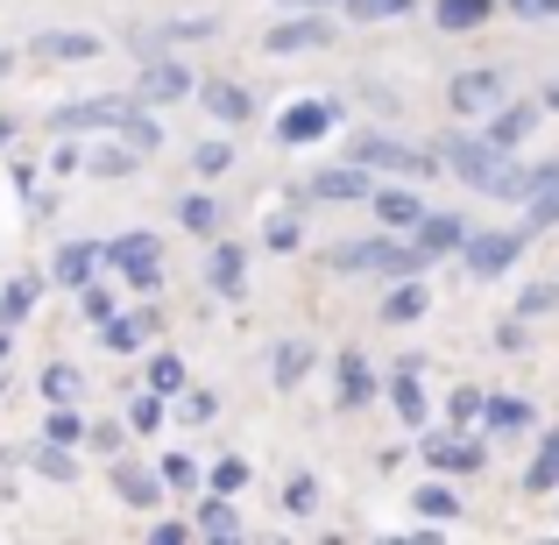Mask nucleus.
I'll return each instance as SVG.
<instances>
[{
	"label": "nucleus",
	"instance_id": "f257e3e1",
	"mask_svg": "<svg viewBox=\"0 0 559 545\" xmlns=\"http://www.w3.org/2000/svg\"><path fill=\"white\" fill-rule=\"evenodd\" d=\"M326 270L333 276H425L432 270V256H425L411 234H396V227H382V234H361V241H341L326 256Z\"/></svg>",
	"mask_w": 559,
	"mask_h": 545
},
{
	"label": "nucleus",
	"instance_id": "f03ea898",
	"mask_svg": "<svg viewBox=\"0 0 559 545\" xmlns=\"http://www.w3.org/2000/svg\"><path fill=\"white\" fill-rule=\"evenodd\" d=\"M347 156H355V164H369L376 178H418V185L447 170V164H439V150H418V142H396L390 128H361V135H355V150H347Z\"/></svg>",
	"mask_w": 559,
	"mask_h": 545
},
{
	"label": "nucleus",
	"instance_id": "7ed1b4c3",
	"mask_svg": "<svg viewBox=\"0 0 559 545\" xmlns=\"http://www.w3.org/2000/svg\"><path fill=\"white\" fill-rule=\"evenodd\" d=\"M489 447H496V439L481 433V425H439V433L425 425V433H418L425 467H432V475H453V482L475 475V467H489Z\"/></svg>",
	"mask_w": 559,
	"mask_h": 545
},
{
	"label": "nucleus",
	"instance_id": "20e7f679",
	"mask_svg": "<svg viewBox=\"0 0 559 545\" xmlns=\"http://www.w3.org/2000/svg\"><path fill=\"white\" fill-rule=\"evenodd\" d=\"M107 270L121 276L135 298H156V291H164V241H156L150 227L114 234V241H107Z\"/></svg>",
	"mask_w": 559,
	"mask_h": 545
},
{
	"label": "nucleus",
	"instance_id": "39448f33",
	"mask_svg": "<svg viewBox=\"0 0 559 545\" xmlns=\"http://www.w3.org/2000/svg\"><path fill=\"white\" fill-rule=\"evenodd\" d=\"M524 248H532V234H524V227H475L461 241V270L475 276V284H496V276H510L524 262Z\"/></svg>",
	"mask_w": 559,
	"mask_h": 545
},
{
	"label": "nucleus",
	"instance_id": "423d86ee",
	"mask_svg": "<svg viewBox=\"0 0 559 545\" xmlns=\"http://www.w3.org/2000/svg\"><path fill=\"white\" fill-rule=\"evenodd\" d=\"M128 114H135L128 93H93V99H64V107H50L43 128H50V135H121Z\"/></svg>",
	"mask_w": 559,
	"mask_h": 545
},
{
	"label": "nucleus",
	"instance_id": "0eeeda50",
	"mask_svg": "<svg viewBox=\"0 0 559 545\" xmlns=\"http://www.w3.org/2000/svg\"><path fill=\"white\" fill-rule=\"evenodd\" d=\"M262 50H270V57H312V50H333V8H284L270 28H262Z\"/></svg>",
	"mask_w": 559,
	"mask_h": 545
},
{
	"label": "nucleus",
	"instance_id": "6e6552de",
	"mask_svg": "<svg viewBox=\"0 0 559 545\" xmlns=\"http://www.w3.org/2000/svg\"><path fill=\"white\" fill-rule=\"evenodd\" d=\"M135 99H150V107H185V99H199V71H191L178 50H156V57H142Z\"/></svg>",
	"mask_w": 559,
	"mask_h": 545
},
{
	"label": "nucleus",
	"instance_id": "1a4fd4ad",
	"mask_svg": "<svg viewBox=\"0 0 559 545\" xmlns=\"http://www.w3.org/2000/svg\"><path fill=\"white\" fill-rule=\"evenodd\" d=\"M333 128H341V99L312 93V99H290L284 114H276V150H312V142H326Z\"/></svg>",
	"mask_w": 559,
	"mask_h": 545
},
{
	"label": "nucleus",
	"instance_id": "9d476101",
	"mask_svg": "<svg viewBox=\"0 0 559 545\" xmlns=\"http://www.w3.org/2000/svg\"><path fill=\"white\" fill-rule=\"evenodd\" d=\"M213 36H219V14H170V22H142V28H128L135 57L185 50V43H213Z\"/></svg>",
	"mask_w": 559,
	"mask_h": 545
},
{
	"label": "nucleus",
	"instance_id": "9b49d317",
	"mask_svg": "<svg viewBox=\"0 0 559 545\" xmlns=\"http://www.w3.org/2000/svg\"><path fill=\"white\" fill-rule=\"evenodd\" d=\"M107 489H114V503H121V510H156L170 496V482H164V467H142L135 453H114Z\"/></svg>",
	"mask_w": 559,
	"mask_h": 545
},
{
	"label": "nucleus",
	"instance_id": "f8f14e48",
	"mask_svg": "<svg viewBox=\"0 0 559 545\" xmlns=\"http://www.w3.org/2000/svg\"><path fill=\"white\" fill-rule=\"evenodd\" d=\"M510 99V79L496 64H475V71H453V85H447V107L461 114V121H475V114H496Z\"/></svg>",
	"mask_w": 559,
	"mask_h": 545
},
{
	"label": "nucleus",
	"instance_id": "ddd939ff",
	"mask_svg": "<svg viewBox=\"0 0 559 545\" xmlns=\"http://www.w3.org/2000/svg\"><path fill=\"white\" fill-rule=\"evenodd\" d=\"M376 185H382L376 170L347 156V164H319L312 178H305V199H326V205H355V199H376Z\"/></svg>",
	"mask_w": 559,
	"mask_h": 545
},
{
	"label": "nucleus",
	"instance_id": "4468645a",
	"mask_svg": "<svg viewBox=\"0 0 559 545\" xmlns=\"http://www.w3.org/2000/svg\"><path fill=\"white\" fill-rule=\"evenodd\" d=\"M376 396H382L376 362L361 355V347H341V355H333V404H341V411H369Z\"/></svg>",
	"mask_w": 559,
	"mask_h": 545
},
{
	"label": "nucleus",
	"instance_id": "2eb2a0df",
	"mask_svg": "<svg viewBox=\"0 0 559 545\" xmlns=\"http://www.w3.org/2000/svg\"><path fill=\"white\" fill-rule=\"evenodd\" d=\"M28 57L36 64H93V57H107V36H93V28H43V36H28Z\"/></svg>",
	"mask_w": 559,
	"mask_h": 545
},
{
	"label": "nucleus",
	"instance_id": "dca6fc26",
	"mask_svg": "<svg viewBox=\"0 0 559 545\" xmlns=\"http://www.w3.org/2000/svg\"><path fill=\"white\" fill-rule=\"evenodd\" d=\"M156 327H164V312H156V305H135V312H114L107 327H93V341L107 347V355H142Z\"/></svg>",
	"mask_w": 559,
	"mask_h": 545
},
{
	"label": "nucleus",
	"instance_id": "f3484780",
	"mask_svg": "<svg viewBox=\"0 0 559 545\" xmlns=\"http://www.w3.org/2000/svg\"><path fill=\"white\" fill-rule=\"evenodd\" d=\"M199 114H213L219 128H248L255 121V93L241 79H199Z\"/></svg>",
	"mask_w": 559,
	"mask_h": 545
},
{
	"label": "nucleus",
	"instance_id": "a211bd4d",
	"mask_svg": "<svg viewBox=\"0 0 559 545\" xmlns=\"http://www.w3.org/2000/svg\"><path fill=\"white\" fill-rule=\"evenodd\" d=\"M481 433H489V439L538 433V404H532V396H510V390H489V404H481Z\"/></svg>",
	"mask_w": 559,
	"mask_h": 545
},
{
	"label": "nucleus",
	"instance_id": "6ab92c4d",
	"mask_svg": "<svg viewBox=\"0 0 559 545\" xmlns=\"http://www.w3.org/2000/svg\"><path fill=\"white\" fill-rule=\"evenodd\" d=\"M538 121H546V99H503L481 128H489V142H503V150H524V142L538 135Z\"/></svg>",
	"mask_w": 559,
	"mask_h": 545
},
{
	"label": "nucleus",
	"instance_id": "aec40b11",
	"mask_svg": "<svg viewBox=\"0 0 559 545\" xmlns=\"http://www.w3.org/2000/svg\"><path fill=\"white\" fill-rule=\"evenodd\" d=\"M369 213L382 220V227H396V234H411L425 220V199H418V178H390V185H376V199H369Z\"/></svg>",
	"mask_w": 559,
	"mask_h": 545
},
{
	"label": "nucleus",
	"instance_id": "412c9836",
	"mask_svg": "<svg viewBox=\"0 0 559 545\" xmlns=\"http://www.w3.org/2000/svg\"><path fill=\"white\" fill-rule=\"evenodd\" d=\"M99 270H107V241H57V262H50L57 291H85Z\"/></svg>",
	"mask_w": 559,
	"mask_h": 545
},
{
	"label": "nucleus",
	"instance_id": "4be33fe9",
	"mask_svg": "<svg viewBox=\"0 0 559 545\" xmlns=\"http://www.w3.org/2000/svg\"><path fill=\"white\" fill-rule=\"evenodd\" d=\"M467 234H475V227H467V213H432V205H425V220L411 227V241H418L432 262H447V256H461Z\"/></svg>",
	"mask_w": 559,
	"mask_h": 545
},
{
	"label": "nucleus",
	"instance_id": "5701e85b",
	"mask_svg": "<svg viewBox=\"0 0 559 545\" xmlns=\"http://www.w3.org/2000/svg\"><path fill=\"white\" fill-rule=\"evenodd\" d=\"M382 396L396 404V418H404L411 433H425V425H432V396H425V368H396V376L382 382Z\"/></svg>",
	"mask_w": 559,
	"mask_h": 545
},
{
	"label": "nucleus",
	"instance_id": "b1692460",
	"mask_svg": "<svg viewBox=\"0 0 559 545\" xmlns=\"http://www.w3.org/2000/svg\"><path fill=\"white\" fill-rule=\"evenodd\" d=\"M205 291H213V298H241L248 291V248L241 241H213V256H205Z\"/></svg>",
	"mask_w": 559,
	"mask_h": 545
},
{
	"label": "nucleus",
	"instance_id": "393cba45",
	"mask_svg": "<svg viewBox=\"0 0 559 545\" xmlns=\"http://www.w3.org/2000/svg\"><path fill=\"white\" fill-rule=\"evenodd\" d=\"M425 305H432V291H425L418 276H396V284L382 291V305H376V312H382V327H418V319H425Z\"/></svg>",
	"mask_w": 559,
	"mask_h": 545
},
{
	"label": "nucleus",
	"instance_id": "a878e982",
	"mask_svg": "<svg viewBox=\"0 0 559 545\" xmlns=\"http://www.w3.org/2000/svg\"><path fill=\"white\" fill-rule=\"evenodd\" d=\"M411 510H418L425 524H461V489H453V475H432V482H418V496H411Z\"/></svg>",
	"mask_w": 559,
	"mask_h": 545
},
{
	"label": "nucleus",
	"instance_id": "bb28decb",
	"mask_svg": "<svg viewBox=\"0 0 559 545\" xmlns=\"http://www.w3.org/2000/svg\"><path fill=\"white\" fill-rule=\"evenodd\" d=\"M312 368H319V347L305 341V333H290V341L270 355V382H276V390H298V382L312 376Z\"/></svg>",
	"mask_w": 559,
	"mask_h": 545
},
{
	"label": "nucleus",
	"instance_id": "cd10ccee",
	"mask_svg": "<svg viewBox=\"0 0 559 545\" xmlns=\"http://www.w3.org/2000/svg\"><path fill=\"white\" fill-rule=\"evenodd\" d=\"M142 170V150L128 135H107L99 150H85V178H135Z\"/></svg>",
	"mask_w": 559,
	"mask_h": 545
},
{
	"label": "nucleus",
	"instance_id": "c85d7f7f",
	"mask_svg": "<svg viewBox=\"0 0 559 545\" xmlns=\"http://www.w3.org/2000/svg\"><path fill=\"white\" fill-rule=\"evenodd\" d=\"M36 305H43V276L36 270L8 276V284H0V327H28V319H36Z\"/></svg>",
	"mask_w": 559,
	"mask_h": 545
},
{
	"label": "nucleus",
	"instance_id": "c756f323",
	"mask_svg": "<svg viewBox=\"0 0 559 545\" xmlns=\"http://www.w3.org/2000/svg\"><path fill=\"white\" fill-rule=\"evenodd\" d=\"M191 532H199V538H241V510H234V496L205 489L199 510H191Z\"/></svg>",
	"mask_w": 559,
	"mask_h": 545
},
{
	"label": "nucleus",
	"instance_id": "7c9ffc66",
	"mask_svg": "<svg viewBox=\"0 0 559 545\" xmlns=\"http://www.w3.org/2000/svg\"><path fill=\"white\" fill-rule=\"evenodd\" d=\"M524 496H559V425L538 433L532 461H524Z\"/></svg>",
	"mask_w": 559,
	"mask_h": 545
},
{
	"label": "nucleus",
	"instance_id": "2f4dec72",
	"mask_svg": "<svg viewBox=\"0 0 559 545\" xmlns=\"http://www.w3.org/2000/svg\"><path fill=\"white\" fill-rule=\"evenodd\" d=\"M496 8H503V0H432V22L447 28V36H467V28H481Z\"/></svg>",
	"mask_w": 559,
	"mask_h": 545
},
{
	"label": "nucleus",
	"instance_id": "473e14b6",
	"mask_svg": "<svg viewBox=\"0 0 559 545\" xmlns=\"http://www.w3.org/2000/svg\"><path fill=\"white\" fill-rule=\"evenodd\" d=\"M128 425H135L142 439L150 433H164V418H170V396L164 390H150V382H135V390H128V411H121Z\"/></svg>",
	"mask_w": 559,
	"mask_h": 545
},
{
	"label": "nucleus",
	"instance_id": "72a5a7b5",
	"mask_svg": "<svg viewBox=\"0 0 559 545\" xmlns=\"http://www.w3.org/2000/svg\"><path fill=\"white\" fill-rule=\"evenodd\" d=\"M219 220H227V213H219L213 191H185V199H178V227H185V234H205V241H213Z\"/></svg>",
	"mask_w": 559,
	"mask_h": 545
},
{
	"label": "nucleus",
	"instance_id": "f704fd0d",
	"mask_svg": "<svg viewBox=\"0 0 559 545\" xmlns=\"http://www.w3.org/2000/svg\"><path fill=\"white\" fill-rule=\"evenodd\" d=\"M36 390H43V404H79V396H85V376L71 362H43Z\"/></svg>",
	"mask_w": 559,
	"mask_h": 545
},
{
	"label": "nucleus",
	"instance_id": "c9c22d12",
	"mask_svg": "<svg viewBox=\"0 0 559 545\" xmlns=\"http://www.w3.org/2000/svg\"><path fill=\"white\" fill-rule=\"evenodd\" d=\"M142 382H150V390H164L170 396V404H178V390H185V355H178V347H156V355H150V368H142Z\"/></svg>",
	"mask_w": 559,
	"mask_h": 545
},
{
	"label": "nucleus",
	"instance_id": "e433bc0d",
	"mask_svg": "<svg viewBox=\"0 0 559 545\" xmlns=\"http://www.w3.org/2000/svg\"><path fill=\"white\" fill-rule=\"evenodd\" d=\"M121 135L135 142L142 156H156V150H164V121H156V107H150V99H135V114L121 121Z\"/></svg>",
	"mask_w": 559,
	"mask_h": 545
},
{
	"label": "nucleus",
	"instance_id": "4c0bfd02",
	"mask_svg": "<svg viewBox=\"0 0 559 545\" xmlns=\"http://www.w3.org/2000/svg\"><path fill=\"white\" fill-rule=\"evenodd\" d=\"M43 439H57V447H85V439H93V425L79 418V404H50V418H43Z\"/></svg>",
	"mask_w": 559,
	"mask_h": 545
},
{
	"label": "nucleus",
	"instance_id": "58836bf2",
	"mask_svg": "<svg viewBox=\"0 0 559 545\" xmlns=\"http://www.w3.org/2000/svg\"><path fill=\"white\" fill-rule=\"evenodd\" d=\"M28 467H36L43 482H71V475H79V453H71V447H57V439H36Z\"/></svg>",
	"mask_w": 559,
	"mask_h": 545
},
{
	"label": "nucleus",
	"instance_id": "ea45409f",
	"mask_svg": "<svg viewBox=\"0 0 559 545\" xmlns=\"http://www.w3.org/2000/svg\"><path fill=\"white\" fill-rule=\"evenodd\" d=\"M262 248H276V256H298V248H305V220H298V213H270V220H262Z\"/></svg>",
	"mask_w": 559,
	"mask_h": 545
},
{
	"label": "nucleus",
	"instance_id": "a19ab883",
	"mask_svg": "<svg viewBox=\"0 0 559 545\" xmlns=\"http://www.w3.org/2000/svg\"><path fill=\"white\" fill-rule=\"evenodd\" d=\"M71 298H79V319H85V327H107V319L121 312V298H114V284H99V276H93L85 291H71Z\"/></svg>",
	"mask_w": 559,
	"mask_h": 545
},
{
	"label": "nucleus",
	"instance_id": "79ce46f5",
	"mask_svg": "<svg viewBox=\"0 0 559 545\" xmlns=\"http://www.w3.org/2000/svg\"><path fill=\"white\" fill-rule=\"evenodd\" d=\"M191 170H199V185H219V178H227V170H234V142H199V150H191Z\"/></svg>",
	"mask_w": 559,
	"mask_h": 545
},
{
	"label": "nucleus",
	"instance_id": "37998d69",
	"mask_svg": "<svg viewBox=\"0 0 559 545\" xmlns=\"http://www.w3.org/2000/svg\"><path fill=\"white\" fill-rule=\"evenodd\" d=\"M481 404H489L481 382H453L447 390V425H481Z\"/></svg>",
	"mask_w": 559,
	"mask_h": 545
},
{
	"label": "nucleus",
	"instance_id": "c03bdc74",
	"mask_svg": "<svg viewBox=\"0 0 559 545\" xmlns=\"http://www.w3.org/2000/svg\"><path fill=\"white\" fill-rule=\"evenodd\" d=\"M248 475H255V467H248L241 453H219V461L205 467V489H219V496H241V489H248Z\"/></svg>",
	"mask_w": 559,
	"mask_h": 545
},
{
	"label": "nucleus",
	"instance_id": "a18cd8bd",
	"mask_svg": "<svg viewBox=\"0 0 559 545\" xmlns=\"http://www.w3.org/2000/svg\"><path fill=\"white\" fill-rule=\"evenodd\" d=\"M559 227V185H546V191H532V199H524V234H552Z\"/></svg>",
	"mask_w": 559,
	"mask_h": 545
},
{
	"label": "nucleus",
	"instance_id": "49530a36",
	"mask_svg": "<svg viewBox=\"0 0 559 545\" xmlns=\"http://www.w3.org/2000/svg\"><path fill=\"white\" fill-rule=\"evenodd\" d=\"M156 467H164V482H170V489H178V496H199V489H205V467L191 461V453H164V461H156Z\"/></svg>",
	"mask_w": 559,
	"mask_h": 545
},
{
	"label": "nucleus",
	"instance_id": "de8ad7c7",
	"mask_svg": "<svg viewBox=\"0 0 559 545\" xmlns=\"http://www.w3.org/2000/svg\"><path fill=\"white\" fill-rule=\"evenodd\" d=\"M418 0H341L347 22H396V14H411Z\"/></svg>",
	"mask_w": 559,
	"mask_h": 545
},
{
	"label": "nucleus",
	"instance_id": "09e8293b",
	"mask_svg": "<svg viewBox=\"0 0 559 545\" xmlns=\"http://www.w3.org/2000/svg\"><path fill=\"white\" fill-rule=\"evenodd\" d=\"M319 510V475H290L284 482V518H312Z\"/></svg>",
	"mask_w": 559,
	"mask_h": 545
},
{
	"label": "nucleus",
	"instance_id": "8fccbe9b",
	"mask_svg": "<svg viewBox=\"0 0 559 545\" xmlns=\"http://www.w3.org/2000/svg\"><path fill=\"white\" fill-rule=\"evenodd\" d=\"M178 418H185V425H213V418H219V396H213V390H191V382H185V390H178Z\"/></svg>",
	"mask_w": 559,
	"mask_h": 545
},
{
	"label": "nucleus",
	"instance_id": "3c124183",
	"mask_svg": "<svg viewBox=\"0 0 559 545\" xmlns=\"http://www.w3.org/2000/svg\"><path fill=\"white\" fill-rule=\"evenodd\" d=\"M43 170H50V178H79V170H85V150H79V135H57V150L43 156Z\"/></svg>",
	"mask_w": 559,
	"mask_h": 545
},
{
	"label": "nucleus",
	"instance_id": "603ef678",
	"mask_svg": "<svg viewBox=\"0 0 559 545\" xmlns=\"http://www.w3.org/2000/svg\"><path fill=\"white\" fill-rule=\"evenodd\" d=\"M559 312V284H524L518 291V319H546Z\"/></svg>",
	"mask_w": 559,
	"mask_h": 545
},
{
	"label": "nucleus",
	"instance_id": "864d4df0",
	"mask_svg": "<svg viewBox=\"0 0 559 545\" xmlns=\"http://www.w3.org/2000/svg\"><path fill=\"white\" fill-rule=\"evenodd\" d=\"M489 347L496 355H524V347H532V319H503V327L489 333Z\"/></svg>",
	"mask_w": 559,
	"mask_h": 545
},
{
	"label": "nucleus",
	"instance_id": "5fc2aeb1",
	"mask_svg": "<svg viewBox=\"0 0 559 545\" xmlns=\"http://www.w3.org/2000/svg\"><path fill=\"white\" fill-rule=\"evenodd\" d=\"M128 433H135L128 418H107V425H93V447H99V453H121V447H128Z\"/></svg>",
	"mask_w": 559,
	"mask_h": 545
},
{
	"label": "nucleus",
	"instance_id": "6e6d98bb",
	"mask_svg": "<svg viewBox=\"0 0 559 545\" xmlns=\"http://www.w3.org/2000/svg\"><path fill=\"white\" fill-rule=\"evenodd\" d=\"M191 538V524H178V518H156L150 524V545H185Z\"/></svg>",
	"mask_w": 559,
	"mask_h": 545
},
{
	"label": "nucleus",
	"instance_id": "4d7b16f0",
	"mask_svg": "<svg viewBox=\"0 0 559 545\" xmlns=\"http://www.w3.org/2000/svg\"><path fill=\"white\" fill-rule=\"evenodd\" d=\"M14 191H22V199H36V191H43V170L36 164H14Z\"/></svg>",
	"mask_w": 559,
	"mask_h": 545
},
{
	"label": "nucleus",
	"instance_id": "13d9d810",
	"mask_svg": "<svg viewBox=\"0 0 559 545\" xmlns=\"http://www.w3.org/2000/svg\"><path fill=\"white\" fill-rule=\"evenodd\" d=\"M14 135H22V114H8V107H0V156L14 150Z\"/></svg>",
	"mask_w": 559,
	"mask_h": 545
},
{
	"label": "nucleus",
	"instance_id": "bf43d9fd",
	"mask_svg": "<svg viewBox=\"0 0 559 545\" xmlns=\"http://www.w3.org/2000/svg\"><path fill=\"white\" fill-rule=\"evenodd\" d=\"M510 14H524V22H546V0H503Z\"/></svg>",
	"mask_w": 559,
	"mask_h": 545
},
{
	"label": "nucleus",
	"instance_id": "052dcab7",
	"mask_svg": "<svg viewBox=\"0 0 559 545\" xmlns=\"http://www.w3.org/2000/svg\"><path fill=\"white\" fill-rule=\"evenodd\" d=\"M276 8H341V0H276Z\"/></svg>",
	"mask_w": 559,
	"mask_h": 545
},
{
	"label": "nucleus",
	"instance_id": "680f3d73",
	"mask_svg": "<svg viewBox=\"0 0 559 545\" xmlns=\"http://www.w3.org/2000/svg\"><path fill=\"white\" fill-rule=\"evenodd\" d=\"M538 99H546V114H559V79L546 85V93H538Z\"/></svg>",
	"mask_w": 559,
	"mask_h": 545
},
{
	"label": "nucleus",
	"instance_id": "e2e57ef3",
	"mask_svg": "<svg viewBox=\"0 0 559 545\" xmlns=\"http://www.w3.org/2000/svg\"><path fill=\"white\" fill-rule=\"evenodd\" d=\"M8 347H14V327H0V368H8Z\"/></svg>",
	"mask_w": 559,
	"mask_h": 545
},
{
	"label": "nucleus",
	"instance_id": "0e129e2a",
	"mask_svg": "<svg viewBox=\"0 0 559 545\" xmlns=\"http://www.w3.org/2000/svg\"><path fill=\"white\" fill-rule=\"evenodd\" d=\"M8 71H14V50H0V79H8Z\"/></svg>",
	"mask_w": 559,
	"mask_h": 545
},
{
	"label": "nucleus",
	"instance_id": "69168bd1",
	"mask_svg": "<svg viewBox=\"0 0 559 545\" xmlns=\"http://www.w3.org/2000/svg\"><path fill=\"white\" fill-rule=\"evenodd\" d=\"M0 396H8V368H0Z\"/></svg>",
	"mask_w": 559,
	"mask_h": 545
}]
</instances>
